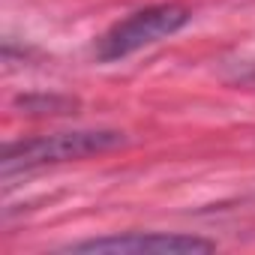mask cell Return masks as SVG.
Masks as SVG:
<instances>
[{"label":"cell","mask_w":255,"mask_h":255,"mask_svg":"<svg viewBox=\"0 0 255 255\" xmlns=\"http://www.w3.org/2000/svg\"><path fill=\"white\" fill-rule=\"evenodd\" d=\"M123 144H126V135L117 129H72V132L33 135V138H21V141H9L3 147L0 171H3V177L27 174L36 168L99 156V153L117 150Z\"/></svg>","instance_id":"6da1fadb"},{"label":"cell","mask_w":255,"mask_h":255,"mask_svg":"<svg viewBox=\"0 0 255 255\" xmlns=\"http://www.w3.org/2000/svg\"><path fill=\"white\" fill-rule=\"evenodd\" d=\"M192 12L183 3H153L144 9H135L126 18L114 21L93 45V54L99 63H114L123 60L141 48H150L168 36H174L177 30H183L189 24Z\"/></svg>","instance_id":"7a4b0ae2"},{"label":"cell","mask_w":255,"mask_h":255,"mask_svg":"<svg viewBox=\"0 0 255 255\" xmlns=\"http://www.w3.org/2000/svg\"><path fill=\"white\" fill-rule=\"evenodd\" d=\"M216 249V240L180 231H126L108 237H90L81 243L63 246V252L78 255H207Z\"/></svg>","instance_id":"3957f363"},{"label":"cell","mask_w":255,"mask_h":255,"mask_svg":"<svg viewBox=\"0 0 255 255\" xmlns=\"http://www.w3.org/2000/svg\"><path fill=\"white\" fill-rule=\"evenodd\" d=\"M15 108L33 117H57V114H75L81 102L66 93H21L15 96Z\"/></svg>","instance_id":"277c9868"}]
</instances>
